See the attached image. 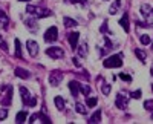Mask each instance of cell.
Wrapping results in <instances>:
<instances>
[{"instance_id":"40","label":"cell","mask_w":153,"mask_h":124,"mask_svg":"<svg viewBox=\"0 0 153 124\" xmlns=\"http://www.w3.org/2000/svg\"><path fill=\"white\" fill-rule=\"evenodd\" d=\"M19 2H31V0H19Z\"/></svg>"},{"instance_id":"11","label":"cell","mask_w":153,"mask_h":124,"mask_svg":"<svg viewBox=\"0 0 153 124\" xmlns=\"http://www.w3.org/2000/svg\"><path fill=\"white\" fill-rule=\"evenodd\" d=\"M26 48H28V51H29V55H31V57H37V54H38V45H37V42L29 40V42L26 43Z\"/></svg>"},{"instance_id":"44","label":"cell","mask_w":153,"mask_h":124,"mask_svg":"<svg viewBox=\"0 0 153 124\" xmlns=\"http://www.w3.org/2000/svg\"><path fill=\"white\" fill-rule=\"evenodd\" d=\"M152 120H153V114H152Z\"/></svg>"},{"instance_id":"1","label":"cell","mask_w":153,"mask_h":124,"mask_svg":"<svg viewBox=\"0 0 153 124\" xmlns=\"http://www.w3.org/2000/svg\"><path fill=\"white\" fill-rule=\"evenodd\" d=\"M26 12L28 14H32L34 17L37 19H45V17H49L52 12L46 8H38V6H34V5H28L26 6Z\"/></svg>"},{"instance_id":"26","label":"cell","mask_w":153,"mask_h":124,"mask_svg":"<svg viewBox=\"0 0 153 124\" xmlns=\"http://www.w3.org/2000/svg\"><path fill=\"white\" fill-rule=\"evenodd\" d=\"M75 110H76L78 114H81V115H86V114H87L86 106H84V104H81V103H76V104H75Z\"/></svg>"},{"instance_id":"23","label":"cell","mask_w":153,"mask_h":124,"mask_svg":"<svg viewBox=\"0 0 153 124\" xmlns=\"http://www.w3.org/2000/svg\"><path fill=\"white\" fill-rule=\"evenodd\" d=\"M100 81H101V91H103V94L104 95H109L110 94V84H106L104 83V78H100Z\"/></svg>"},{"instance_id":"18","label":"cell","mask_w":153,"mask_h":124,"mask_svg":"<svg viewBox=\"0 0 153 124\" xmlns=\"http://www.w3.org/2000/svg\"><path fill=\"white\" fill-rule=\"evenodd\" d=\"M54 103H55V106H57L58 110H63V109H65V106H66V101L63 100L61 97H55L54 98Z\"/></svg>"},{"instance_id":"20","label":"cell","mask_w":153,"mask_h":124,"mask_svg":"<svg viewBox=\"0 0 153 124\" xmlns=\"http://www.w3.org/2000/svg\"><path fill=\"white\" fill-rule=\"evenodd\" d=\"M63 23H65L66 28H74V26H76V20H74V19H71V17H65V19H63Z\"/></svg>"},{"instance_id":"39","label":"cell","mask_w":153,"mask_h":124,"mask_svg":"<svg viewBox=\"0 0 153 124\" xmlns=\"http://www.w3.org/2000/svg\"><path fill=\"white\" fill-rule=\"evenodd\" d=\"M74 65H75L76 68H80V66H81V65H80V61L76 60V57H74Z\"/></svg>"},{"instance_id":"29","label":"cell","mask_w":153,"mask_h":124,"mask_svg":"<svg viewBox=\"0 0 153 124\" xmlns=\"http://www.w3.org/2000/svg\"><path fill=\"white\" fill-rule=\"evenodd\" d=\"M139 40H141V43H143V45H150V43H152L150 35H147V34H143L141 37H139Z\"/></svg>"},{"instance_id":"21","label":"cell","mask_w":153,"mask_h":124,"mask_svg":"<svg viewBox=\"0 0 153 124\" xmlns=\"http://www.w3.org/2000/svg\"><path fill=\"white\" fill-rule=\"evenodd\" d=\"M101 121V110H97V112L89 118V123L91 124H95V123H100Z\"/></svg>"},{"instance_id":"16","label":"cell","mask_w":153,"mask_h":124,"mask_svg":"<svg viewBox=\"0 0 153 124\" xmlns=\"http://www.w3.org/2000/svg\"><path fill=\"white\" fill-rule=\"evenodd\" d=\"M25 25H26L32 32H37V20L35 19H26L25 20Z\"/></svg>"},{"instance_id":"12","label":"cell","mask_w":153,"mask_h":124,"mask_svg":"<svg viewBox=\"0 0 153 124\" xmlns=\"http://www.w3.org/2000/svg\"><path fill=\"white\" fill-rule=\"evenodd\" d=\"M11 103H12V88H11V86H8L6 95L3 97V100H2V106L8 107V106H11Z\"/></svg>"},{"instance_id":"33","label":"cell","mask_w":153,"mask_h":124,"mask_svg":"<svg viewBox=\"0 0 153 124\" xmlns=\"http://www.w3.org/2000/svg\"><path fill=\"white\" fill-rule=\"evenodd\" d=\"M81 92H83L86 97H89V94H91V88H89L87 84H83V86H81Z\"/></svg>"},{"instance_id":"32","label":"cell","mask_w":153,"mask_h":124,"mask_svg":"<svg viewBox=\"0 0 153 124\" xmlns=\"http://www.w3.org/2000/svg\"><path fill=\"white\" fill-rule=\"evenodd\" d=\"M130 97L135 98V100H138V98H141V97H143V92L139 91V89H138V91H133V92L130 94Z\"/></svg>"},{"instance_id":"6","label":"cell","mask_w":153,"mask_h":124,"mask_svg":"<svg viewBox=\"0 0 153 124\" xmlns=\"http://www.w3.org/2000/svg\"><path fill=\"white\" fill-rule=\"evenodd\" d=\"M61 80H63V72L61 71H52L49 74V83H51V86H54V88L61 83Z\"/></svg>"},{"instance_id":"10","label":"cell","mask_w":153,"mask_h":124,"mask_svg":"<svg viewBox=\"0 0 153 124\" xmlns=\"http://www.w3.org/2000/svg\"><path fill=\"white\" fill-rule=\"evenodd\" d=\"M69 91H71V94L74 95V97H78V94L81 92V84L78 83V81H71L69 83Z\"/></svg>"},{"instance_id":"25","label":"cell","mask_w":153,"mask_h":124,"mask_svg":"<svg viewBox=\"0 0 153 124\" xmlns=\"http://www.w3.org/2000/svg\"><path fill=\"white\" fill-rule=\"evenodd\" d=\"M135 55L139 58V60H141L143 61V63H144V61H146V57H147V54L143 51V49H135Z\"/></svg>"},{"instance_id":"17","label":"cell","mask_w":153,"mask_h":124,"mask_svg":"<svg viewBox=\"0 0 153 124\" xmlns=\"http://www.w3.org/2000/svg\"><path fill=\"white\" fill-rule=\"evenodd\" d=\"M120 25H121V28H123L126 32H129V16L124 14V16L121 17V20H120Z\"/></svg>"},{"instance_id":"24","label":"cell","mask_w":153,"mask_h":124,"mask_svg":"<svg viewBox=\"0 0 153 124\" xmlns=\"http://www.w3.org/2000/svg\"><path fill=\"white\" fill-rule=\"evenodd\" d=\"M26 117H28V114H26V112H23V110H22V112H19V114H17V117H16V121H17L19 124H22V123H25V121H26Z\"/></svg>"},{"instance_id":"5","label":"cell","mask_w":153,"mask_h":124,"mask_svg":"<svg viewBox=\"0 0 153 124\" xmlns=\"http://www.w3.org/2000/svg\"><path fill=\"white\" fill-rule=\"evenodd\" d=\"M115 104H117V107H118V109H123V110H124L127 106H129V97H127L124 92H120V94L117 95Z\"/></svg>"},{"instance_id":"43","label":"cell","mask_w":153,"mask_h":124,"mask_svg":"<svg viewBox=\"0 0 153 124\" xmlns=\"http://www.w3.org/2000/svg\"><path fill=\"white\" fill-rule=\"evenodd\" d=\"M152 91H153V84H152Z\"/></svg>"},{"instance_id":"19","label":"cell","mask_w":153,"mask_h":124,"mask_svg":"<svg viewBox=\"0 0 153 124\" xmlns=\"http://www.w3.org/2000/svg\"><path fill=\"white\" fill-rule=\"evenodd\" d=\"M14 52H16L17 58H22V46H20V40L19 39L14 40Z\"/></svg>"},{"instance_id":"8","label":"cell","mask_w":153,"mask_h":124,"mask_svg":"<svg viewBox=\"0 0 153 124\" xmlns=\"http://www.w3.org/2000/svg\"><path fill=\"white\" fill-rule=\"evenodd\" d=\"M20 97H22V101H23V104L25 106H28L29 104V101H31V94H29V91L26 89V88H25V86H20Z\"/></svg>"},{"instance_id":"41","label":"cell","mask_w":153,"mask_h":124,"mask_svg":"<svg viewBox=\"0 0 153 124\" xmlns=\"http://www.w3.org/2000/svg\"><path fill=\"white\" fill-rule=\"evenodd\" d=\"M150 72H152V75H153V68H152V69H150Z\"/></svg>"},{"instance_id":"36","label":"cell","mask_w":153,"mask_h":124,"mask_svg":"<svg viewBox=\"0 0 153 124\" xmlns=\"http://www.w3.org/2000/svg\"><path fill=\"white\" fill-rule=\"evenodd\" d=\"M29 107H34V106H37V98L35 97H32L31 98V101H29V104H28Z\"/></svg>"},{"instance_id":"3","label":"cell","mask_w":153,"mask_h":124,"mask_svg":"<svg viewBox=\"0 0 153 124\" xmlns=\"http://www.w3.org/2000/svg\"><path fill=\"white\" fill-rule=\"evenodd\" d=\"M141 14L144 16V19L147 20V25L150 28H153V8L147 3L141 5Z\"/></svg>"},{"instance_id":"14","label":"cell","mask_w":153,"mask_h":124,"mask_svg":"<svg viewBox=\"0 0 153 124\" xmlns=\"http://www.w3.org/2000/svg\"><path fill=\"white\" fill-rule=\"evenodd\" d=\"M78 39H80V34H78V32H71V34H69V45H71L72 49H76Z\"/></svg>"},{"instance_id":"4","label":"cell","mask_w":153,"mask_h":124,"mask_svg":"<svg viewBox=\"0 0 153 124\" xmlns=\"http://www.w3.org/2000/svg\"><path fill=\"white\" fill-rule=\"evenodd\" d=\"M46 54H48L51 58H55V60H58V58H63V57H65V51H63L61 48H57V46L48 48V49H46Z\"/></svg>"},{"instance_id":"42","label":"cell","mask_w":153,"mask_h":124,"mask_svg":"<svg viewBox=\"0 0 153 124\" xmlns=\"http://www.w3.org/2000/svg\"><path fill=\"white\" fill-rule=\"evenodd\" d=\"M0 42H2V35H0Z\"/></svg>"},{"instance_id":"28","label":"cell","mask_w":153,"mask_h":124,"mask_svg":"<svg viewBox=\"0 0 153 124\" xmlns=\"http://www.w3.org/2000/svg\"><path fill=\"white\" fill-rule=\"evenodd\" d=\"M97 103H98V100H97L95 97H91V98L87 97V100H86V104H87L89 107H95V106H97Z\"/></svg>"},{"instance_id":"35","label":"cell","mask_w":153,"mask_h":124,"mask_svg":"<svg viewBox=\"0 0 153 124\" xmlns=\"http://www.w3.org/2000/svg\"><path fill=\"white\" fill-rule=\"evenodd\" d=\"M68 3H81V5H84L86 3V0H66Z\"/></svg>"},{"instance_id":"37","label":"cell","mask_w":153,"mask_h":124,"mask_svg":"<svg viewBox=\"0 0 153 124\" xmlns=\"http://www.w3.org/2000/svg\"><path fill=\"white\" fill-rule=\"evenodd\" d=\"M101 31H103V32H109V29H107V22L103 23V26H101Z\"/></svg>"},{"instance_id":"13","label":"cell","mask_w":153,"mask_h":124,"mask_svg":"<svg viewBox=\"0 0 153 124\" xmlns=\"http://www.w3.org/2000/svg\"><path fill=\"white\" fill-rule=\"evenodd\" d=\"M9 25V19L6 16V12L0 9V29H6Z\"/></svg>"},{"instance_id":"27","label":"cell","mask_w":153,"mask_h":124,"mask_svg":"<svg viewBox=\"0 0 153 124\" xmlns=\"http://www.w3.org/2000/svg\"><path fill=\"white\" fill-rule=\"evenodd\" d=\"M76 51H78V55L80 57H86L87 55V45L86 43H81V46L76 49Z\"/></svg>"},{"instance_id":"7","label":"cell","mask_w":153,"mask_h":124,"mask_svg":"<svg viewBox=\"0 0 153 124\" xmlns=\"http://www.w3.org/2000/svg\"><path fill=\"white\" fill-rule=\"evenodd\" d=\"M57 39H58V29H57L55 26H51V28L45 32V42L52 43V42H55Z\"/></svg>"},{"instance_id":"9","label":"cell","mask_w":153,"mask_h":124,"mask_svg":"<svg viewBox=\"0 0 153 124\" xmlns=\"http://www.w3.org/2000/svg\"><path fill=\"white\" fill-rule=\"evenodd\" d=\"M37 121H40V123H45V124H51V120L43 115V114H34L31 118H29V123H37Z\"/></svg>"},{"instance_id":"2","label":"cell","mask_w":153,"mask_h":124,"mask_svg":"<svg viewBox=\"0 0 153 124\" xmlns=\"http://www.w3.org/2000/svg\"><path fill=\"white\" fill-rule=\"evenodd\" d=\"M104 68H121L123 66V55L117 54V55H112L109 58L104 60Z\"/></svg>"},{"instance_id":"15","label":"cell","mask_w":153,"mask_h":124,"mask_svg":"<svg viewBox=\"0 0 153 124\" xmlns=\"http://www.w3.org/2000/svg\"><path fill=\"white\" fill-rule=\"evenodd\" d=\"M14 74H16V75H17L19 78H23V80H26V78H29V77H31V74H29V71H26V69H23V68H16Z\"/></svg>"},{"instance_id":"38","label":"cell","mask_w":153,"mask_h":124,"mask_svg":"<svg viewBox=\"0 0 153 124\" xmlns=\"http://www.w3.org/2000/svg\"><path fill=\"white\" fill-rule=\"evenodd\" d=\"M0 48H2L3 51H8V46H6V43H5V42H0Z\"/></svg>"},{"instance_id":"22","label":"cell","mask_w":153,"mask_h":124,"mask_svg":"<svg viewBox=\"0 0 153 124\" xmlns=\"http://www.w3.org/2000/svg\"><path fill=\"white\" fill-rule=\"evenodd\" d=\"M120 6H121V0H115L113 5H112L110 9H109V12H110V14H117L118 9H120Z\"/></svg>"},{"instance_id":"31","label":"cell","mask_w":153,"mask_h":124,"mask_svg":"<svg viewBox=\"0 0 153 124\" xmlns=\"http://www.w3.org/2000/svg\"><path fill=\"white\" fill-rule=\"evenodd\" d=\"M120 78H121V80H124L126 83H132V77H130V75H127V74H124V72H123V74H120Z\"/></svg>"},{"instance_id":"30","label":"cell","mask_w":153,"mask_h":124,"mask_svg":"<svg viewBox=\"0 0 153 124\" xmlns=\"http://www.w3.org/2000/svg\"><path fill=\"white\" fill-rule=\"evenodd\" d=\"M144 109L146 110H150V112H153V100H147L144 103Z\"/></svg>"},{"instance_id":"34","label":"cell","mask_w":153,"mask_h":124,"mask_svg":"<svg viewBox=\"0 0 153 124\" xmlns=\"http://www.w3.org/2000/svg\"><path fill=\"white\" fill-rule=\"evenodd\" d=\"M8 117V110L6 109H0V121H3Z\"/></svg>"}]
</instances>
